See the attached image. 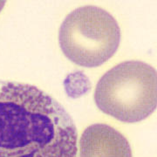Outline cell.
Returning a JSON list of instances; mask_svg holds the SVG:
<instances>
[{
    "label": "cell",
    "instance_id": "4",
    "mask_svg": "<svg viewBox=\"0 0 157 157\" xmlns=\"http://www.w3.org/2000/svg\"><path fill=\"white\" fill-rule=\"evenodd\" d=\"M79 148V157H132L127 139L106 124H94L86 129Z\"/></svg>",
    "mask_w": 157,
    "mask_h": 157
},
{
    "label": "cell",
    "instance_id": "1",
    "mask_svg": "<svg viewBox=\"0 0 157 157\" xmlns=\"http://www.w3.org/2000/svg\"><path fill=\"white\" fill-rule=\"evenodd\" d=\"M77 137L71 116L52 96L0 81V157H77Z\"/></svg>",
    "mask_w": 157,
    "mask_h": 157
},
{
    "label": "cell",
    "instance_id": "2",
    "mask_svg": "<svg viewBox=\"0 0 157 157\" xmlns=\"http://www.w3.org/2000/svg\"><path fill=\"white\" fill-rule=\"evenodd\" d=\"M156 71L145 62L120 63L96 85L94 101L99 109L120 121L135 123L156 108Z\"/></svg>",
    "mask_w": 157,
    "mask_h": 157
},
{
    "label": "cell",
    "instance_id": "3",
    "mask_svg": "<svg viewBox=\"0 0 157 157\" xmlns=\"http://www.w3.org/2000/svg\"><path fill=\"white\" fill-rule=\"evenodd\" d=\"M121 30L104 9L82 6L70 12L60 25L59 43L64 55L84 67H100L119 48Z\"/></svg>",
    "mask_w": 157,
    "mask_h": 157
}]
</instances>
